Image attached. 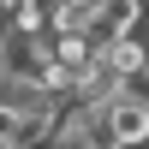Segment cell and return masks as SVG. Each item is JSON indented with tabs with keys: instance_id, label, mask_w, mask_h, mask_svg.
<instances>
[{
	"instance_id": "obj_3",
	"label": "cell",
	"mask_w": 149,
	"mask_h": 149,
	"mask_svg": "<svg viewBox=\"0 0 149 149\" xmlns=\"http://www.w3.org/2000/svg\"><path fill=\"white\" fill-rule=\"evenodd\" d=\"M143 60H149L143 36H119V42H107V48H102V66L113 72V78H125V72H137Z\"/></svg>"
},
{
	"instance_id": "obj_4",
	"label": "cell",
	"mask_w": 149,
	"mask_h": 149,
	"mask_svg": "<svg viewBox=\"0 0 149 149\" xmlns=\"http://www.w3.org/2000/svg\"><path fill=\"white\" fill-rule=\"evenodd\" d=\"M113 95H119V102H137V107H149V60H143L137 72H125V78L113 84Z\"/></svg>"
},
{
	"instance_id": "obj_2",
	"label": "cell",
	"mask_w": 149,
	"mask_h": 149,
	"mask_svg": "<svg viewBox=\"0 0 149 149\" xmlns=\"http://www.w3.org/2000/svg\"><path fill=\"white\" fill-rule=\"evenodd\" d=\"M137 24H143V0H102L90 36H95V48H107V42H119V36H137Z\"/></svg>"
},
{
	"instance_id": "obj_1",
	"label": "cell",
	"mask_w": 149,
	"mask_h": 149,
	"mask_svg": "<svg viewBox=\"0 0 149 149\" xmlns=\"http://www.w3.org/2000/svg\"><path fill=\"white\" fill-rule=\"evenodd\" d=\"M102 143H113V149H149V107L113 95V102L102 107Z\"/></svg>"
}]
</instances>
